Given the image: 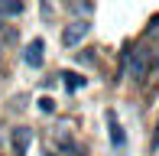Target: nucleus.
<instances>
[{
	"instance_id": "1a4fd4ad",
	"label": "nucleus",
	"mask_w": 159,
	"mask_h": 156,
	"mask_svg": "<svg viewBox=\"0 0 159 156\" xmlns=\"http://www.w3.org/2000/svg\"><path fill=\"white\" fill-rule=\"evenodd\" d=\"M94 62H98V59H94V55H91V52H84V55L78 52V65H94Z\"/></svg>"
},
{
	"instance_id": "39448f33",
	"label": "nucleus",
	"mask_w": 159,
	"mask_h": 156,
	"mask_svg": "<svg viewBox=\"0 0 159 156\" xmlns=\"http://www.w3.org/2000/svg\"><path fill=\"white\" fill-rule=\"evenodd\" d=\"M107 124H111V140H114V146H124V127H120V120H117V114L114 111H107Z\"/></svg>"
},
{
	"instance_id": "9d476101",
	"label": "nucleus",
	"mask_w": 159,
	"mask_h": 156,
	"mask_svg": "<svg viewBox=\"0 0 159 156\" xmlns=\"http://www.w3.org/2000/svg\"><path fill=\"white\" fill-rule=\"evenodd\" d=\"M153 146H156V150H159V133H156V137H153Z\"/></svg>"
},
{
	"instance_id": "f257e3e1",
	"label": "nucleus",
	"mask_w": 159,
	"mask_h": 156,
	"mask_svg": "<svg viewBox=\"0 0 159 156\" xmlns=\"http://www.w3.org/2000/svg\"><path fill=\"white\" fill-rule=\"evenodd\" d=\"M156 68V49L153 46H136L133 52H130V78H133L136 85H143L149 78V72Z\"/></svg>"
},
{
	"instance_id": "423d86ee",
	"label": "nucleus",
	"mask_w": 159,
	"mask_h": 156,
	"mask_svg": "<svg viewBox=\"0 0 159 156\" xmlns=\"http://www.w3.org/2000/svg\"><path fill=\"white\" fill-rule=\"evenodd\" d=\"M23 13V0H0V20L3 16H20Z\"/></svg>"
},
{
	"instance_id": "9b49d317",
	"label": "nucleus",
	"mask_w": 159,
	"mask_h": 156,
	"mask_svg": "<svg viewBox=\"0 0 159 156\" xmlns=\"http://www.w3.org/2000/svg\"><path fill=\"white\" fill-rule=\"evenodd\" d=\"M0 26H3V20H0Z\"/></svg>"
},
{
	"instance_id": "20e7f679",
	"label": "nucleus",
	"mask_w": 159,
	"mask_h": 156,
	"mask_svg": "<svg viewBox=\"0 0 159 156\" xmlns=\"http://www.w3.org/2000/svg\"><path fill=\"white\" fill-rule=\"evenodd\" d=\"M42 49H46V42H42V39H33L30 46H26L23 62H26L30 68H42Z\"/></svg>"
},
{
	"instance_id": "0eeeda50",
	"label": "nucleus",
	"mask_w": 159,
	"mask_h": 156,
	"mask_svg": "<svg viewBox=\"0 0 159 156\" xmlns=\"http://www.w3.org/2000/svg\"><path fill=\"white\" fill-rule=\"evenodd\" d=\"M59 78H65V85H68L71 91H78V88H84V78H81V75H75V72H62Z\"/></svg>"
},
{
	"instance_id": "6e6552de",
	"label": "nucleus",
	"mask_w": 159,
	"mask_h": 156,
	"mask_svg": "<svg viewBox=\"0 0 159 156\" xmlns=\"http://www.w3.org/2000/svg\"><path fill=\"white\" fill-rule=\"evenodd\" d=\"M39 111H42V114H52V111H55V101H52V98H39Z\"/></svg>"
},
{
	"instance_id": "7ed1b4c3",
	"label": "nucleus",
	"mask_w": 159,
	"mask_h": 156,
	"mask_svg": "<svg viewBox=\"0 0 159 156\" xmlns=\"http://www.w3.org/2000/svg\"><path fill=\"white\" fill-rule=\"evenodd\" d=\"M30 140H33V130H30V127H16V130H13V137H10L13 156H26V146H30Z\"/></svg>"
},
{
	"instance_id": "f03ea898",
	"label": "nucleus",
	"mask_w": 159,
	"mask_h": 156,
	"mask_svg": "<svg viewBox=\"0 0 159 156\" xmlns=\"http://www.w3.org/2000/svg\"><path fill=\"white\" fill-rule=\"evenodd\" d=\"M88 20H71L68 26L62 30V46H68V49H75V46H81V39L88 36Z\"/></svg>"
}]
</instances>
